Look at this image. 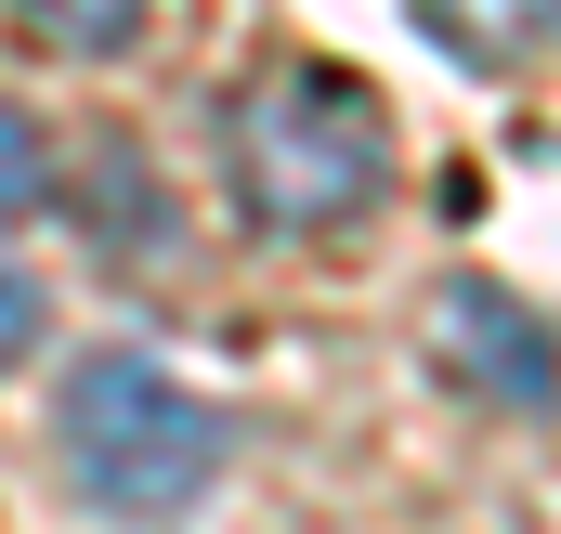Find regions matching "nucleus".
<instances>
[{
    "instance_id": "nucleus-1",
    "label": "nucleus",
    "mask_w": 561,
    "mask_h": 534,
    "mask_svg": "<svg viewBox=\"0 0 561 534\" xmlns=\"http://www.w3.org/2000/svg\"><path fill=\"white\" fill-rule=\"evenodd\" d=\"M222 183H236V222L249 235H340L379 209L392 183V105L353 79V66H313V53H275L222 92Z\"/></svg>"
},
{
    "instance_id": "nucleus-2",
    "label": "nucleus",
    "mask_w": 561,
    "mask_h": 534,
    "mask_svg": "<svg viewBox=\"0 0 561 534\" xmlns=\"http://www.w3.org/2000/svg\"><path fill=\"white\" fill-rule=\"evenodd\" d=\"M53 443H66V496L92 509V522H183V509H209V483H222V456H236V417L196 392V379H170L157 352H79L66 365V404H53Z\"/></svg>"
},
{
    "instance_id": "nucleus-3",
    "label": "nucleus",
    "mask_w": 561,
    "mask_h": 534,
    "mask_svg": "<svg viewBox=\"0 0 561 534\" xmlns=\"http://www.w3.org/2000/svg\"><path fill=\"white\" fill-rule=\"evenodd\" d=\"M431 326H444V379H457L470 404H510V417H549V404H561V339L510 300V287L457 274Z\"/></svg>"
},
{
    "instance_id": "nucleus-4",
    "label": "nucleus",
    "mask_w": 561,
    "mask_h": 534,
    "mask_svg": "<svg viewBox=\"0 0 561 534\" xmlns=\"http://www.w3.org/2000/svg\"><path fill=\"white\" fill-rule=\"evenodd\" d=\"M419 26L457 66H536V53H561V0H419Z\"/></svg>"
},
{
    "instance_id": "nucleus-5",
    "label": "nucleus",
    "mask_w": 561,
    "mask_h": 534,
    "mask_svg": "<svg viewBox=\"0 0 561 534\" xmlns=\"http://www.w3.org/2000/svg\"><path fill=\"white\" fill-rule=\"evenodd\" d=\"M53 196H66V156H53V131L0 92V235H13L26 209H53Z\"/></svg>"
},
{
    "instance_id": "nucleus-6",
    "label": "nucleus",
    "mask_w": 561,
    "mask_h": 534,
    "mask_svg": "<svg viewBox=\"0 0 561 534\" xmlns=\"http://www.w3.org/2000/svg\"><path fill=\"white\" fill-rule=\"evenodd\" d=\"M13 13H26V26H39L53 53H131L157 0H13Z\"/></svg>"
},
{
    "instance_id": "nucleus-7",
    "label": "nucleus",
    "mask_w": 561,
    "mask_h": 534,
    "mask_svg": "<svg viewBox=\"0 0 561 534\" xmlns=\"http://www.w3.org/2000/svg\"><path fill=\"white\" fill-rule=\"evenodd\" d=\"M39 326H53V300H39V274H26L13 248H0V379H13L26 352H39Z\"/></svg>"
}]
</instances>
